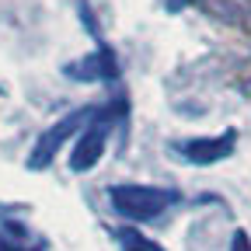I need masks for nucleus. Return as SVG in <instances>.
I'll use <instances>...</instances> for the list:
<instances>
[{"mask_svg": "<svg viewBox=\"0 0 251 251\" xmlns=\"http://www.w3.org/2000/svg\"><path fill=\"white\" fill-rule=\"evenodd\" d=\"M112 209L129 224H150L178 202V192L161 185H112L108 188Z\"/></svg>", "mask_w": 251, "mask_h": 251, "instance_id": "1", "label": "nucleus"}, {"mask_svg": "<svg viewBox=\"0 0 251 251\" xmlns=\"http://www.w3.org/2000/svg\"><path fill=\"white\" fill-rule=\"evenodd\" d=\"M91 115H94V108H77V112H70V115H63L59 122H52L49 129L35 140V147H31V153H28V168H31V171L49 168V164L56 161L59 147L67 143V140H74V136L84 129V126L91 122Z\"/></svg>", "mask_w": 251, "mask_h": 251, "instance_id": "2", "label": "nucleus"}, {"mask_svg": "<svg viewBox=\"0 0 251 251\" xmlns=\"http://www.w3.org/2000/svg\"><path fill=\"white\" fill-rule=\"evenodd\" d=\"M108 129H112V112H94L91 122L77 133V143L70 150V171L84 175L101 161L105 143H108Z\"/></svg>", "mask_w": 251, "mask_h": 251, "instance_id": "3", "label": "nucleus"}, {"mask_svg": "<svg viewBox=\"0 0 251 251\" xmlns=\"http://www.w3.org/2000/svg\"><path fill=\"white\" fill-rule=\"evenodd\" d=\"M237 147V133L227 129L220 136H196V140H178L175 143V153L188 164H220L227 161Z\"/></svg>", "mask_w": 251, "mask_h": 251, "instance_id": "4", "label": "nucleus"}, {"mask_svg": "<svg viewBox=\"0 0 251 251\" xmlns=\"http://www.w3.org/2000/svg\"><path fill=\"white\" fill-rule=\"evenodd\" d=\"M63 74H67L70 80H84V84H91V80H115L119 77V63H115V52L108 46H101L91 56L77 59V63H67Z\"/></svg>", "mask_w": 251, "mask_h": 251, "instance_id": "5", "label": "nucleus"}, {"mask_svg": "<svg viewBox=\"0 0 251 251\" xmlns=\"http://www.w3.org/2000/svg\"><path fill=\"white\" fill-rule=\"evenodd\" d=\"M115 244L122 248V251H164L157 241H150L143 230H136V227H115Z\"/></svg>", "mask_w": 251, "mask_h": 251, "instance_id": "6", "label": "nucleus"}, {"mask_svg": "<svg viewBox=\"0 0 251 251\" xmlns=\"http://www.w3.org/2000/svg\"><path fill=\"white\" fill-rule=\"evenodd\" d=\"M230 251H251V241H248L244 230H234V237H230Z\"/></svg>", "mask_w": 251, "mask_h": 251, "instance_id": "7", "label": "nucleus"}, {"mask_svg": "<svg viewBox=\"0 0 251 251\" xmlns=\"http://www.w3.org/2000/svg\"><path fill=\"white\" fill-rule=\"evenodd\" d=\"M185 4H196V0H168V7H171V11H181Z\"/></svg>", "mask_w": 251, "mask_h": 251, "instance_id": "8", "label": "nucleus"}, {"mask_svg": "<svg viewBox=\"0 0 251 251\" xmlns=\"http://www.w3.org/2000/svg\"><path fill=\"white\" fill-rule=\"evenodd\" d=\"M31 251H42V248H31Z\"/></svg>", "mask_w": 251, "mask_h": 251, "instance_id": "9", "label": "nucleus"}]
</instances>
